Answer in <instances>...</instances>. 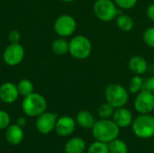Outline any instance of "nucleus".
Segmentation results:
<instances>
[{
  "instance_id": "obj_18",
  "label": "nucleus",
  "mask_w": 154,
  "mask_h": 153,
  "mask_svg": "<svg viewBox=\"0 0 154 153\" xmlns=\"http://www.w3.org/2000/svg\"><path fill=\"white\" fill-rule=\"evenodd\" d=\"M116 26L125 32H131L134 27V19L125 14H118L116 18Z\"/></svg>"
},
{
  "instance_id": "obj_20",
  "label": "nucleus",
  "mask_w": 154,
  "mask_h": 153,
  "mask_svg": "<svg viewBox=\"0 0 154 153\" xmlns=\"http://www.w3.org/2000/svg\"><path fill=\"white\" fill-rule=\"evenodd\" d=\"M143 83H144V79L142 78V76L134 75V77H132L129 82V87H128L129 93L136 95L139 92H141L143 89Z\"/></svg>"
},
{
  "instance_id": "obj_28",
  "label": "nucleus",
  "mask_w": 154,
  "mask_h": 153,
  "mask_svg": "<svg viewBox=\"0 0 154 153\" xmlns=\"http://www.w3.org/2000/svg\"><path fill=\"white\" fill-rule=\"evenodd\" d=\"M21 40V33L18 30H12L8 34V41L10 43H19Z\"/></svg>"
},
{
  "instance_id": "obj_8",
  "label": "nucleus",
  "mask_w": 154,
  "mask_h": 153,
  "mask_svg": "<svg viewBox=\"0 0 154 153\" xmlns=\"http://www.w3.org/2000/svg\"><path fill=\"white\" fill-rule=\"evenodd\" d=\"M134 106L135 111L140 115L151 114L154 110V94L143 89L141 92L136 94Z\"/></svg>"
},
{
  "instance_id": "obj_7",
  "label": "nucleus",
  "mask_w": 154,
  "mask_h": 153,
  "mask_svg": "<svg viewBox=\"0 0 154 153\" xmlns=\"http://www.w3.org/2000/svg\"><path fill=\"white\" fill-rule=\"evenodd\" d=\"M53 29L55 33L60 37H69L76 32V19L70 14H61L55 20L53 23Z\"/></svg>"
},
{
  "instance_id": "obj_21",
  "label": "nucleus",
  "mask_w": 154,
  "mask_h": 153,
  "mask_svg": "<svg viewBox=\"0 0 154 153\" xmlns=\"http://www.w3.org/2000/svg\"><path fill=\"white\" fill-rule=\"evenodd\" d=\"M109 152L110 153H128V146L121 139H115L108 143Z\"/></svg>"
},
{
  "instance_id": "obj_24",
  "label": "nucleus",
  "mask_w": 154,
  "mask_h": 153,
  "mask_svg": "<svg viewBox=\"0 0 154 153\" xmlns=\"http://www.w3.org/2000/svg\"><path fill=\"white\" fill-rule=\"evenodd\" d=\"M87 153H110L108 143L96 141L87 149Z\"/></svg>"
},
{
  "instance_id": "obj_3",
  "label": "nucleus",
  "mask_w": 154,
  "mask_h": 153,
  "mask_svg": "<svg viewBox=\"0 0 154 153\" xmlns=\"http://www.w3.org/2000/svg\"><path fill=\"white\" fill-rule=\"evenodd\" d=\"M106 102L110 104L114 108L125 106L129 100V91L121 84L111 83L104 90Z\"/></svg>"
},
{
  "instance_id": "obj_14",
  "label": "nucleus",
  "mask_w": 154,
  "mask_h": 153,
  "mask_svg": "<svg viewBox=\"0 0 154 153\" xmlns=\"http://www.w3.org/2000/svg\"><path fill=\"white\" fill-rule=\"evenodd\" d=\"M128 68L134 75L143 76L148 71L149 64L144 57L141 55H134L130 58L128 61Z\"/></svg>"
},
{
  "instance_id": "obj_26",
  "label": "nucleus",
  "mask_w": 154,
  "mask_h": 153,
  "mask_svg": "<svg viewBox=\"0 0 154 153\" xmlns=\"http://www.w3.org/2000/svg\"><path fill=\"white\" fill-rule=\"evenodd\" d=\"M114 1L117 5V7L123 10H130L134 8L138 2V0H114Z\"/></svg>"
},
{
  "instance_id": "obj_10",
  "label": "nucleus",
  "mask_w": 154,
  "mask_h": 153,
  "mask_svg": "<svg viewBox=\"0 0 154 153\" xmlns=\"http://www.w3.org/2000/svg\"><path fill=\"white\" fill-rule=\"evenodd\" d=\"M58 115L51 112H44L37 116L35 122V127L37 131L42 134H49L55 129Z\"/></svg>"
},
{
  "instance_id": "obj_12",
  "label": "nucleus",
  "mask_w": 154,
  "mask_h": 153,
  "mask_svg": "<svg viewBox=\"0 0 154 153\" xmlns=\"http://www.w3.org/2000/svg\"><path fill=\"white\" fill-rule=\"evenodd\" d=\"M20 94L17 86L12 82H5L0 86V100L1 102L10 105L14 103Z\"/></svg>"
},
{
  "instance_id": "obj_4",
  "label": "nucleus",
  "mask_w": 154,
  "mask_h": 153,
  "mask_svg": "<svg viewBox=\"0 0 154 153\" xmlns=\"http://www.w3.org/2000/svg\"><path fill=\"white\" fill-rule=\"evenodd\" d=\"M134 134L140 139H150L154 136V116L151 114L139 115L132 123Z\"/></svg>"
},
{
  "instance_id": "obj_17",
  "label": "nucleus",
  "mask_w": 154,
  "mask_h": 153,
  "mask_svg": "<svg viewBox=\"0 0 154 153\" xmlns=\"http://www.w3.org/2000/svg\"><path fill=\"white\" fill-rule=\"evenodd\" d=\"M76 124L83 129H91L96 123L95 116L88 110H81L76 115Z\"/></svg>"
},
{
  "instance_id": "obj_30",
  "label": "nucleus",
  "mask_w": 154,
  "mask_h": 153,
  "mask_svg": "<svg viewBox=\"0 0 154 153\" xmlns=\"http://www.w3.org/2000/svg\"><path fill=\"white\" fill-rule=\"evenodd\" d=\"M146 15L151 21L154 22V3L150 4L146 8Z\"/></svg>"
},
{
  "instance_id": "obj_27",
  "label": "nucleus",
  "mask_w": 154,
  "mask_h": 153,
  "mask_svg": "<svg viewBox=\"0 0 154 153\" xmlns=\"http://www.w3.org/2000/svg\"><path fill=\"white\" fill-rule=\"evenodd\" d=\"M11 118L7 112L0 110V131L5 130L10 125Z\"/></svg>"
},
{
  "instance_id": "obj_25",
  "label": "nucleus",
  "mask_w": 154,
  "mask_h": 153,
  "mask_svg": "<svg viewBox=\"0 0 154 153\" xmlns=\"http://www.w3.org/2000/svg\"><path fill=\"white\" fill-rule=\"evenodd\" d=\"M143 40L148 47L154 49V26L147 28L143 32Z\"/></svg>"
},
{
  "instance_id": "obj_31",
  "label": "nucleus",
  "mask_w": 154,
  "mask_h": 153,
  "mask_svg": "<svg viewBox=\"0 0 154 153\" xmlns=\"http://www.w3.org/2000/svg\"><path fill=\"white\" fill-rule=\"evenodd\" d=\"M26 124H27V120H26V118L23 117V116H20V117H18L17 120H16V124H18V125L21 126V127H24V126L26 125Z\"/></svg>"
},
{
  "instance_id": "obj_11",
  "label": "nucleus",
  "mask_w": 154,
  "mask_h": 153,
  "mask_svg": "<svg viewBox=\"0 0 154 153\" xmlns=\"http://www.w3.org/2000/svg\"><path fill=\"white\" fill-rule=\"evenodd\" d=\"M76 124H77L74 118L69 115H63L58 117L54 130L58 135L61 137H67L74 133Z\"/></svg>"
},
{
  "instance_id": "obj_9",
  "label": "nucleus",
  "mask_w": 154,
  "mask_h": 153,
  "mask_svg": "<svg viewBox=\"0 0 154 153\" xmlns=\"http://www.w3.org/2000/svg\"><path fill=\"white\" fill-rule=\"evenodd\" d=\"M25 51L20 43H10L4 50L3 60L8 66H17L24 59Z\"/></svg>"
},
{
  "instance_id": "obj_22",
  "label": "nucleus",
  "mask_w": 154,
  "mask_h": 153,
  "mask_svg": "<svg viewBox=\"0 0 154 153\" xmlns=\"http://www.w3.org/2000/svg\"><path fill=\"white\" fill-rule=\"evenodd\" d=\"M16 86H17L20 96H23V97L32 94L33 92V89H34L32 82L27 78L21 79Z\"/></svg>"
},
{
  "instance_id": "obj_33",
  "label": "nucleus",
  "mask_w": 154,
  "mask_h": 153,
  "mask_svg": "<svg viewBox=\"0 0 154 153\" xmlns=\"http://www.w3.org/2000/svg\"><path fill=\"white\" fill-rule=\"evenodd\" d=\"M0 103H1V100H0Z\"/></svg>"
},
{
  "instance_id": "obj_6",
  "label": "nucleus",
  "mask_w": 154,
  "mask_h": 153,
  "mask_svg": "<svg viewBox=\"0 0 154 153\" xmlns=\"http://www.w3.org/2000/svg\"><path fill=\"white\" fill-rule=\"evenodd\" d=\"M95 16L105 23L116 20L119 14V8L114 0H96L93 5Z\"/></svg>"
},
{
  "instance_id": "obj_23",
  "label": "nucleus",
  "mask_w": 154,
  "mask_h": 153,
  "mask_svg": "<svg viewBox=\"0 0 154 153\" xmlns=\"http://www.w3.org/2000/svg\"><path fill=\"white\" fill-rule=\"evenodd\" d=\"M115 109L110 104H108L107 102L102 104L98 109H97V114L100 119H111L113 117Z\"/></svg>"
},
{
  "instance_id": "obj_1",
  "label": "nucleus",
  "mask_w": 154,
  "mask_h": 153,
  "mask_svg": "<svg viewBox=\"0 0 154 153\" xmlns=\"http://www.w3.org/2000/svg\"><path fill=\"white\" fill-rule=\"evenodd\" d=\"M120 127L111 119H100L96 121L90 129L96 141L109 143L118 138L120 134Z\"/></svg>"
},
{
  "instance_id": "obj_29",
  "label": "nucleus",
  "mask_w": 154,
  "mask_h": 153,
  "mask_svg": "<svg viewBox=\"0 0 154 153\" xmlns=\"http://www.w3.org/2000/svg\"><path fill=\"white\" fill-rule=\"evenodd\" d=\"M143 89H145L147 91H150V92L154 94V74L144 80Z\"/></svg>"
},
{
  "instance_id": "obj_16",
  "label": "nucleus",
  "mask_w": 154,
  "mask_h": 153,
  "mask_svg": "<svg viewBox=\"0 0 154 153\" xmlns=\"http://www.w3.org/2000/svg\"><path fill=\"white\" fill-rule=\"evenodd\" d=\"M87 149V143L81 137H73L69 139L65 146V153H84Z\"/></svg>"
},
{
  "instance_id": "obj_32",
  "label": "nucleus",
  "mask_w": 154,
  "mask_h": 153,
  "mask_svg": "<svg viewBox=\"0 0 154 153\" xmlns=\"http://www.w3.org/2000/svg\"><path fill=\"white\" fill-rule=\"evenodd\" d=\"M61 1H63V2H65V3H71V2H73V1H75V0H61Z\"/></svg>"
},
{
  "instance_id": "obj_2",
  "label": "nucleus",
  "mask_w": 154,
  "mask_h": 153,
  "mask_svg": "<svg viewBox=\"0 0 154 153\" xmlns=\"http://www.w3.org/2000/svg\"><path fill=\"white\" fill-rule=\"evenodd\" d=\"M22 109L28 117H37L47 109V101L45 97L36 92L23 97L22 102Z\"/></svg>"
},
{
  "instance_id": "obj_5",
  "label": "nucleus",
  "mask_w": 154,
  "mask_h": 153,
  "mask_svg": "<svg viewBox=\"0 0 154 153\" xmlns=\"http://www.w3.org/2000/svg\"><path fill=\"white\" fill-rule=\"evenodd\" d=\"M69 53L76 60H83L88 59L92 52V42L85 35H76L71 38Z\"/></svg>"
},
{
  "instance_id": "obj_19",
  "label": "nucleus",
  "mask_w": 154,
  "mask_h": 153,
  "mask_svg": "<svg viewBox=\"0 0 154 153\" xmlns=\"http://www.w3.org/2000/svg\"><path fill=\"white\" fill-rule=\"evenodd\" d=\"M69 42L63 37H60L55 39L51 43V50L54 54L62 56L69 53Z\"/></svg>"
},
{
  "instance_id": "obj_13",
  "label": "nucleus",
  "mask_w": 154,
  "mask_h": 153,
  "mask_svg": "<svg viewBox=\"0 0 154 153\" xmlns=\"http://www.w3.org/2000/svg\"><path fill=\"white\" fill-rule=\"evenodd\" d=\"M112 120L120 128H127L132 125V123L134 121V116L132 112L128 108L123 106L115 109Z\"/></svg>"
},
{
  "instance_id": "obj_15",
  "label": "nucleus",
  "mask_w": 154,
  "mask_h": 153,
  "mask_svg": "<svg viewBox=\"0 0 154 153\" xmlns=\"http://www.w3.org/2000/svg\"><path fill=\"white\" fill-rule=\"evenodd\" d=\"M5 136L9 144L15 146L23 142L24 137V133L23 127L19 126L16 124H10L5 129Z\"/></svg>"
}]
</instances>
